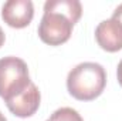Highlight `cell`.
I'll return each mask as SVG.
<instances>
[{
  "mask_svg": "<svg viewBox=\"0 0 122 121\" xmlns=\"http://www.w3.org/2000/svg\"><path fill=\"white\" fill-rule=\"evenodd\" d=\"M107 86L105 68L92 61L80 63L67 77V90L80 101H91L102 94Z\"/></svg>",
  "mask_w": 122,
  "mask_h": 121,
  "instance_id": "cell-1",
  "label": "cell"
},
{
  "mask_svg": "<svg viewBox=\"0 0 122 121\" xmlns=\"http://www.w3.org/2000/svg\"><path fill=\"white\" fill-rule=\"evenodd\" d=\"M31 83L26 61L7 56L0 59V97L6 101L26 90Z\"/></svg>",
  "mask_w": 122,
  "mask_h": 121,
  "instance_id": "cell-2",
  "label": "cell"
},
{
  "mask_svg": "<svg viewBox=\"0 0 122 121\" xmlns=\"http://www.w3.org/2000/svg\"><path fill=\"white\" fill-rule=\"evenodd\" d=\"M74 24L60 13L44 11L38 24V37L50 46H61L70 40Z\"/></svg>",
  "mask_w": 122,
  "mask_h": 121,
  "instance_id": "cell-3",
  "label": "cell"
},
{
  "mask_svg": "<svg viewBox=\"0 0 122 121\" xmlns=\"http://www.w3.org/2000/svg\"><path fill=\"white\" fill-rule=\"evenodd\" d=\"M40 101H41L40 90L31 81L26 90L14 95L13 98L6 100L4 103L11 114L20 118H27V117H31L33 114H36V111L40 107Z\"/></svg>",
  "mask_w": 122,
  "mask_h": 121,
  "instance_id": "cell-4",
  "label": "cell"
},
{
  "mask_svg": "<svg viewBox=\"0 0 122 121\" xmlns=\"http://www.w3.org/2000/svg\"><path fill=\"white\" fill-rule=\"evenodd\" d=\"M34 6L30 0H9L1 7V19L13 29H24L33 20Z\"/></svg>",
  "mask_w": 122,
  "mask_h": 121,
  "instance_id": "cell-5",
  "label": "cell"
},
{
  "mask_svg": "<svg viewBox=\"0 0 122 121\" xmlns=\"http://www.w3.org/2000/svg\"><path fill=\"white\" fill-rule=\"evenodd\" d=\"M95 40L98 46L109 53L122 50V27L114 19L102 20L95 29Z\"/></svg>",
  "mask_w": 122,
  "mask_h": 121,
  "instance_id": "cell-6",
  "label": "cell"
},
{
  "mask_svg": "<svg viewBox=\"0 0 122 121\" xmlns=\"http://www.w3.org/2000/svg\"><path fill=\"white\" fill-rule=\"evenodd\" d=\"M44 11H54L65 16L75 24L82 14V6L78 0H48L44 4Z\"/></svg>",
  "mask_w": 122,
  "mask_h": 121,
  "instance_id": "cell-7",
  "label": "cell"
},
{
  "mask_svg": "<svg viewBox=\"0 0 122 121\" xmlns=\"http://www.w3.org/2000/svg\"><path fill=\"white\" fill-rule=\"evenodd\" d=\"M48 120H51V121H84L82 117L78 114V111L71 108V107H61L58 110H56Z\"/></svg>",
  "mask_w": 122,
  "mask_h": 121,
  "instance_id": "cell-8",
  "label": "cell"
},
{
  "mask_svg": "<svg viewBox=\"0 0 122 121\" xmlns=\"http://www.w3.org/2000/svg\"><path fill=\"white\" fill-rule=\"evenodd\" d=\"M111 19H114L117 23H119L122 27V4H119L115 10H114V14H112V17Z\"/></svg>",
  "mask_w": 122,
  "mask_h": 121,
  "instance_id": "cell-9",
  "label": "cell"
},
{
  "mask_svg": "<svg viewBox=\"0 0 122 121\" xmlns=\"http://www.w3.org/2000/svg\"><path fill=\"white\" fill-rule=\"evenodd\" d=\"M117 77H118V83L121 84V87H122V60L119 61L118 68H117Z\"/></svg>",
  "mask_w": 122,
  "mask_h": 121,
  "instance_id": "cell-10",
  "label": "cell"
},
{
  "mask_svg": "<svg viewBox=\"0 0 122 121\" xmlns=\"http://www.w3.org/2000/svg\"><path fill=\"white\" fill-rule=\"evenodd\" d=\"M4 40H6V37H4V31H3V29L0 27V47L4 44Z\"/></svg>",
  "mask_w": 122,
  "mask_h": 121,
  "instance_id": "cell-11",
  "label": "cell"
},
{
  "mask_svg": "<svg viewBox=\"0 0 122 121\" xmlns=\"http://www.w3.org/2000/svg\"><path fill=\"white\" fill-rule=\"evenodd\" d=\"M0 121H7V118H6V117L1 114V113H0Z\"/></svg>",
  "mask_w": 122,
  "mask_h": 121,
  "instance_id": "cell-12",
  "label": "cell"
},
{
  "mask_svg": "<svg viewBox=\"0 0 122 121\" xmlns=\"http://www.w3.org/2000/svg\"><path fill=\"white\" fill-rule=\"evenodd\" d=\"M47 121H51V120H47Z\"/></svg>",
  "mask_w": 122,
  "mask_h": 121,
  "instance_id": "cell-13",
  "label": "cell"
}]
</instances>
